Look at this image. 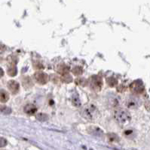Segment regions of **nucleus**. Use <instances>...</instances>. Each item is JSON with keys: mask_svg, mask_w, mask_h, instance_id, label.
<instances>
[{"mask_svg": "<svg viewBox=\"0 0 150 150\" xmlns=\"http://www.w3.org/2000/svg\"><path fill=\"white\" fill-rule=\"evenodd\" d=\"M113 116H114L116 121L121 125L126 124L131 120V116L129 112L123 109H118L115 110Z\"/></svg>", "mask_w": 150, "mask_h": 150, "instance_id": "f257e3e1", "label": "nucleus"}, {"mask_svg": "<svg viewBox=\"0 0 150 150\" xmlns=\"http://www.w3.org/2000/svg\"><path fill=\"white\" fill-rule=\"evenodd\" d=\"M82 115L85 119L89 120H94L98 116V110L93 104H88L84 108Z\"/></svg>", "mask_w": 150, "mask_h": 150, "instance_id": "f03ea898", "label": "nucleus"}, {"mask_svg": "<svg viewBox=\"0 0 150 150\" xmlns=\"http://www.w3.org/2000/svg\"><path fill=\"white\" fill-rule=\"evenodd\" d=\"M88 83L90 89L94 92H99L102 89L103 80L102 78L98 75H94L92 77H90Z\"/></svg>", "mask_w": 150, "mask_h": 150, "instance_id": "7ed1b4c3", "label": "nucleus"}, {"mask_svg": "<svg viewBox=\"0 0 150 150\" xmlns=\"http://www.w3.org/2000/svg\"><path fill=\"white\" fill-rule=\"evenodd\" d=\"M33 76H34V79L36 83H38L40 85L46 84L48 82V80H49V76L46 73L41 71H36Z\"/></svg>", "mask_w": 150, "mask_h": 150, "instance_id": "20e7f679", "label": "nucleus"}, {"mask_svg": "<svg viewBox=\"0 0 150 150\" xmlns=\"http://www.w3.org/2000/svg\"><path fill=\"white\" fill-rule=\"evenodd\" d=\"M130 89L133 93L136 94V95H139V94H142L144 92L145 88H144V86H143L142 81L135 80L130 86Z\"/></svg>", "mask_w": 150, "mask_h": 150, "instance_id": "39448f33", "label": "nucleus"}, {"mask_svg": "<svg viewBox=\"0 0 150 150\" xmlns=\"http://www.w3.org/2000/svg\"><path fill=\"white\" fill-rule=\"evenodd\" d=\"M126 105L128 108L136 109L140 105V100L135 96H130L126 100Z\"/></svg>", "mask_w": 150, "mask_h": 150, "instance_id": "423d86ee", "label": "nucleus"}, {"mask_svg": "<svg viewBox=\"0 0 150 150\" xmlns=\"http://www.w3.org/2000/svg\"><path fill=\"white\" fill-rule=\"evenodd\" d=\"M7 86L9 88V89L10 90V92L12 94H17L19 92V89H20V85H19L18 83L15 80H9L8 82Z\"/></svg>", "mask_w": 150, "mask_h": 150, "instance_id": "0eeeda50", "label": "nucleus"}, {"mask_svg": "<svg viewBox=\"0 0 150 150\" xmlns=\"http://www.w3.org/2000/svg\"><path fill=\"white\" fill-rule=\"evenodd\" d=\"M24 112L27 113L29 116H33L37 112V108L36 107V105L32 104H27V105L24 107Z\"/></svg>", "mask_w": 150, "mask_h": 150, "instance_id": "6e6552de", "label": "nucleus"}, {"mask_svg": "<svg viewBox=\"0 0 150 150\" xmlns=\"http://www.w3.org/2000/svg\"><path fill=\"white\" fill-rule=\"evenodd\" d=\"M55 70H56V71L57 72V73H59L60 74L63 75H63L69 74V71H70V68H69L67 65L61 63L57 65L56 68H55Z\"/></svg>", "mask_w": 150, "mask_h": 150, "instance_id": "1a4fd4ad", "label": "nucleus"}, {"mask_svg": "<svg viewBox=\"0 0 150 150\" xmlns=\"http://www.w3.org/2000/svg\"><path fill=\"white\" fill-rule=\"evenodd\" d=\"M88 131L89 133L94 135V136L102 137L103 135V130H101L100 128H97V127H92V128H90Z\"/></svg>", "mask_w": 150, "mask_h": 150, "instance_id": "9d476101", "label": "nucleus"}, {"mask_svg": "<svg viewBox=\"0 0 150 150\" xmlns=\"http://www.w3.org/2000/svg\"><path fill=\"white\" fill-rule=\"evenodd\" d=\"M8 74L11 77H14L17 74V69L16 65L14 64H9V67H8Z\"/></svg>", "mask_w": 150, "mask_h": 150, "instance_id": "9b49d317", "label": "nucleus"}, {"mask_svg": "<svg viewBox=\"0 0 150 150\" xmlns=\"http://www.w3.org/2000/svg\"><path fill=\"white\" fill-rule=\"evenodd\" d=\"M9 94L8 93L7 91L4 89H0V102L5 103L9 101Z\"/></svg>", "mask_w": 150, "mask_h": 150, "instance_id": "f8f14e48", "label": "nucleus"}, {"mask_svg": "<svg viewBox=\"0 0 150 150\" xmlns=\"http://www.w3.org/2000/svg\"><path fill=\"white\" fill-rule=\"evenodd\" d=\"M72 103L73 104L75 107L76 108H79L81 106V101L80 98H79V96L78 95V93L75 92L74 94H72Z\"/></svg>", "mask_w": 150, "mask_h": 150, "instance_id": "ddd939ff", "label": "nucleus"}, {"mask_svg": "<svg viewBox=\"0 0 150 150\" xmlns=\"http://www.w3.org/2000/svg\"><path fill=\"white\" fill-rule=\"evenodd\" d=\"M22 83L26 89H29V88H31L33 86V83H32V80H31L29 77H24L23 78Z\"/></svg>", "mask_w": 150, "mask_h": 150, "instance_id": "4468645a", "label": "nucleus"}, {"mask_svg": "<svg viewBox=\"0 0 150 150\" xmlns=\"http://www.w3.org/2000/svg\"><path fill=\"white\" fill-rule=\"evenodd\" d=\"M106 81V83H107L110 87H115L117 84H118V80H117L116 78H115L114 77H107Z\"/></svg>", "mask_w": 150, "mask_h": 150, "instance_id": "2eb2a0df", "label": "nucleus"}, {"mask_svg": "<svg viewBox=\"0 0 150 150\" xmlns=\"http://www.w3.org/2000/svg\"><path fill=\"white\" fill-rule=\"evenodd\" d=\"M36 117L39 121L45 122L48 120V116L44 112H39L36 115Z\"/></svg>", "mask_w": 150, "mask_h": 150, "instance_id": "dca6fc26", "label": "nucleus"}, {"mask_svg": "<svg viewBox=\"0 0 150 150\" xmlns=\"http://www.w3.org/2000/svg\"><path fill=\"white\" fill-rule=\"evenodd\" d=\"M0 112L5 115H9L11 112V109L7 106L0 105Z\"/></svg>", "mask_w": 150, "mask_h": 150, "instance_id": "f3484780", "label": "nucleus"}, {"mask_svg": "<svg viewBox=\"0 0 150 150\" xmlns=\"http://www.w3.org/2000/svg\"><path fill=\"white\" fill-rule=\"evenodd\" d=\"M107 139L109 140V142L111 143H114V142H118L119 140L118 136L116 134H107Z\"/></svg>", "mask_w": 150, "mask_h": 150, "instance_id": "a211bd4d", "label": "nucleus"}, {"mask_svg": "<svg viewBox=\"0 0 150 150\" xmlns=\"http://www.w3.org/2000/svg\"><path fill=\"white\" fill-rule=\"evenodd\" d=\"M75 83H76L77 85L85 86L87 84V80L85 78H82V77H78V78L75 80Z\"/></svg>", "mask_w": 150, "mask_h": 150, "instance_id": "6ab92c4d", "label": "nucleus"}, {"mask_svg": "<svg viewBox=\"0 0 150 150\" xmlns=\"http://www.w3.org/2000/svg\"><path fill=\"white\" fill-rule=\"evenodd\" d=\"M72 73L75 75H81L83 73V69H82V67L80 66H75V68L72 69Z\"/></svg>", "mask_w": 150, "mask_h": 150, "instance_id": "aec40b11", "label": "nucleus"}, {"mask_svg": "<svg viewBox=\"0 0 150 150\" xmlns=\"http://www.w3.org/2000/svg\"><path fill=\"white\" fill-rule=\"evenodd\" d=\"M61 80L63 82L66 83H70L72 81V77L70 76V74H69L63 75V77H61Z\"/></svg>", "mask_w": 150, "mask_h": 150, "instance_id": "412c9836", "label": "nucleus"}, {"mask_svg": "<svg viewBox=\"0 0 150 150\" xmlns=\"http://www.w3.org/2000/svg\"><path fill=\"white\" fill-rule=\"evenodd\" d=\"M33 68L36 70H42L44 68V66H43L42 64L39 61H36V62H33Z\"/></svg>", "mask_w": 150, "mask_h": 150, "instance_id": "4be33fe9", "label": "nucleus"}, {"mask_svg": "<svg viewBox=\"0 0 150 150\" xmlns=\"http://www.w3.org/2000/svg\"><path fill=\"white\" fill-rule=\"evenodd\" d=\"M7 140L6 139L4 138V137H0V148L1 147H4L7 145Z\"/></svg>", "mask_w": 150, "mask_h": 150, "instance_id": "5701e85b", "label": "nucleus"}, {"mask_svg": "<svg viewBox=\"0 0 150 150\" xmlns=\"http://www.w3.org/2000/svg\"><path fill=\"white\" fill-rule=\"evenodd\" d=\"M5 50V47L2 45H0V53H2V52H4Z\"/></svg>", "mask_w": 150, "mask_h": 150, "instance_id": "b1692460", "label": "nucleus"}, {"mask_svg": "<svg viewBox=\"0 0 150 150\" xmlns=\"http://www.w3.org/2000/svg\"><path fill=\"white\" fill-rule=\"evenodd\" d=\"M4 75V71L2 68H0V78Z\"/></svg>", "mask_w": 150, "mask_h": 150, "instance_id": "393cba45", "label": "nucleus"}]
</instances>
